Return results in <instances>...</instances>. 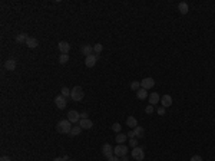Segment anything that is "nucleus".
Returning <instances> with one entry per match:
<instances>
[{
  "instance_id": "1",
  "label": "nucleus",
  "mask_w": 215,
  "mask_h": 161,
  "mask_svg": "<svg viewBox=\"0 0 215 161\" xmlns=\"http://www.w3.org/2000/svg\"><path fill=\"white\" fill-rule=\"evenodd\" d=\"M70 129H72V122L69 119H62L56 125V131L60 132V134H70Z\"/></svg>"
},
{
  "instance_id": "2",
  "label": "nucleus",
  "mask_w": 215,
  "mask_h": 161,
  "mask_svg": "<svg viewBox=\"0 0 215 161\" xmlns=\"http://www.w3.org/2000/svg\"><path fill=\"white\" fill-rule=\"evenodd\" d=\"M83 97H85V92H83V89H82V86H78V85H76L70 92V98L75 101V102H78V101H82Z\"/></svg>"
},
{
  "instance_id": "3",
  "label": "nucleus",
  "mask_w": 215,
  "mask_h": 161,
  "mask_svg": "<svg viewBox=\"0 0 215 161\" xmlns=\"http://www.w3.org/2000/svg\"><path fill=\"white\" fill-rule=\"evenodd\" d=\"M132 157L136 161H143V158H145V151H143L142 147H135V148L132 150Z\"/></svg>"
},
{
  "instance_id": "4",
  "label": "nucleus",
  "mask_w": 215,
  "mask_h": 161,
  "mask_svg": "<svg viewBox=\"0 0 215 161\" xmlns=\"http://www.w3.org/2000/svg\"><path fill=\"white\" fill-rule=\"evenodd\" d=\"M113 154L116 157H124V155L128 154V147L124 145V144H118L116 147L113 148Z\"/></svg>"
},
{
  "instance_id": "5",
  "label": "nucleus",
  "mask_w": 215,
  "mask_h": 161,
  "mask_svg": "<svg viewBox=\"0 0 215 161\" xmlns=\"http://www.w3.org/2000/svg\"><path fill=\"white\" fill-rule=\"evenodd\" d=\"M155 86V81H154V78H145L141 81V88L143 89H151V88H154Z\"/></svg>"
},
{
  "instance_id": "6",
  "label": "nucleus",
  "mask_w": 215,
  "mask_h": 161,
  "mask_svg": "<svg viewBox=\"0 0 215 161\" xmlns=\"http://www.w3.org/2000/svg\"><path fill=\"white\" fill-rule=\"evenodd\" d=\"M67 119L70 121L72 124H78L79 121H80V114H79L78 111H69L67 112Z\"/></svg>"
},
{
  "instance_id": "7",
  "label": "nucleus",
  "mask_w": 215,
  "mask_h": 161,
  "mask_svg": "<svg viewBox=\"0 0 215 161\" xmlns=\"http://www.w3.org/2000/svg\"><path fill=\"white\" fill-rule=\"evenodd\" d=\"M55 104H56V107H58L59 110H63L67 105V101H66V98L63 95H58V97L55 98Z\"/></svg>"
},
{
  "instance_id": "8",
  "label": "nucleus",
  "mask_w": 215,
  "mask_h": 161,
  "mask_svg": "<svg viewBox=\"0 0 215 161\" xmlns=\"http://www.w3.org/2000/svg\"><path fill=\"white\" fill-rule=\"evenodd\" d=\"M96 62H98V55H95V53L85 58V65L88 66V68H93V66L96 65Z\"/></svg>"
},
{
  "instance_id": "9",
  "label": "nucleus",
  "mask_w": 215,
  "mask_h": 161,
  "mask_svg": "<svg viewBox=\"0 0 215 161\" xmlns=\"http://www.w3.org/2000/svg\"><path fill=\"white\" fill-rule=\"evenodd\" d=\"M102 154L109 160L111 157H113V148H112V145H109V144H103L102 145Z\"/></svg>"
},
{
  "instance_id": "10",
  "label": "nucleus",
  "mask_w": 215,
  "mask_h": 161,
  "mask_svg": "<svg viewBox=\"0 0 215 161\" xmlns=\"http://www.w3.org/2000/svg\"><path fill=\"white\" fill-rule=\"evenodd\" d=\"M148 99H149V105H158V102H161V97H159V94L158 92H152L149 97H148Z\"/></svg>"
},
{
  "instance_id": "11",
  "label": "nucleus",
  "mask_w": 215,
  "mask_h": 161,
  "mask_svg": "<svg viewBox=\"0 0 215 161\" xmlns=\"http://www.w3.org/2000/svg\"><path fill=\"white\" fill-rule=\"evenodd\" d=\"M59 51L62 52V55H67V52L70 51V45L67 43V42H65V40H62V42H59Z\"/></svg>"
},
{
  "instance_id": "12",
  "label": "nucleus",
  "mask_w": 215,
  "mask_h": 161,
  "mask_svg": "<svg viewBox=\"0 0 215 161\" xmlns=\"http://www.w3.org/2000/svg\"><path fill=\"white\" fill-rule=\"evenodd\" d=\"M16 66H17V62H16V59H13V58H9L6 60V63H4V68H6L7 71H14Z\"/></svg>"
},
{
  "instance_id": "13",
  "label": "nucleus",
  "mask_w": 215,
  "mask_h": 161,
  "mask_svg": "<svg viewBox=\"0 0 215 161\" xmlns=\"http://www.w3.org/2000/svg\"><path fill=\"white\" fill-rule=\"evenodd\" d=\"M79 125L82 127V129H91L93 127V122H92L89 118H85V119H80L79 121Z\"/></svg>"
},
{
  "instance_id": "14",
  "label": "nucleus",
  "mask_w": 215,
  "mask_h": 161,
  "mask_svg": "<svg viewBox=\"0 0 215 161\" xmlns=\"http://www.w3.org/2000/svg\"><path fill=\"white\" fill-rule=\"evenodd\" d=\"M26 46L27 48H30V49H34V48H37L39 46V42H37V39L36 38H32V36H29L26 40Z\"/></svg>"
},
{
  "instance_id": "15",
  "label": "nucleus",
  "mask_w": 215,
  "mask_h": 161,
  "mask_svg": "<svg viewBox=\"0 0 215 161\" xmlns=\"http://www.w3.org/2000/svg\"><path fill=\"white\" fill-rule=\"evenodd\" d=\"M161 105H162L163 108L171 107V105H172V98H171L169 95H163V97H161Z\"/></svg>"
},
{
  "instance_id": "16",
  "label": "nucleus",
  "mask_w": 215,
  "mask_h": 161,
  "mask_svg": "<svg viewBox=\"0 0 215 161\" xmlns=\"http://www.w3.org/2000/svg\"><path fill=\"white\" fill-rule=\"evenodd\" d=\"M80 52H82L85 56H91V55H93V46H91V45H83L82 48H80Z\"/></svg>"
},
{
  "instance_id": "17",
  "label": "nucleus",
  "mask_w": 215,
  "mask_h": 161,
  "mask_svg": "<svg viewBox=\"0 0 215 161\" xmlns=\"http://www.w3.org/2000/svg\"><path fill=\"white\" fill-rule=\"evenodd\" d=\"M126 125H128V127H130V128L132 129H135L138 127V119L136 118H135V116H128V119H126Z\"/></svg>"
},
{
  "instance_id": "18",
  "label": "nucleus",
  "mask_w": 215,
  "mask_h": 161,
  "mask_svg": "<svg viewBox=\"0 0 215 161\" xmlns=\"http://www.w3.org/2000/svg\"><path fill=\"white\" fill-rule=\"evenodd\" d=\"M178 10L181 12V14H187V13L189 12V6H188V3H185V2H182V3H179V5H178Z\"/></svg>"
},
{
  "instance_id": "19",
  "label": "nucleus",
  "mask_w": 215,
  "mask_h": 161,
  "mask_svg": "<svg viewBox=\"0 0 215 161\" xmlns=\"http://www.w3.org/2000/svg\"><path fill=\"white\" fill-rule=\"evenodd\" d=\"M80 132H82V127H80V125H75V127H72L70 134H69V135H70V137H76V135H79Z\"/></svg>"
},
{
  "instance_id": "20",
  "label": "nucleus",
  "mask_w": 215,
  "mask_h": 161,
  "mask_svg": "<svg viewBox=\"0 0 215 161\" xmlns=\"http://www.w3.org/2000/svg\"><path fill=\"white\" fill-rule=\"evenodd\" d=\"M133 132H135V138H143V135H145V129L142 127H136L133 129Z\"/></svg>"
},
{
  "instance_id": "21",
  "label": "nucleus",
  "mask_w": 215,
  "mask_h": 161,
  "mask_svg": "<svg viewBox=\"0 0 215 161\" xmlns=\"http://www.w3.org/2000/svg\"><path fill=\"white\" fill-rule=\"evenodd\" d=\"M27 38H29V36H27L26 33H19V35L16 36V42H17V43H26Z\"/></svg>"
},
{
  "instance_id": "22",
  "label": "nucleus",
  "mask_w": 215,
  "mask_h": 161,
  "mask_svg": "<svg viewBox=\"0 0 215 161\" xmlns=\"http://www.w3.org/2000/svg\"><path fill=\"white\" fill-rule=\"evenodd\" d=\"M126 134H122V132H119V134H118L116 135V138H115V140H116V142L118 144H124L125 141H126Z\"/></svg>"
},
{
  "instance_id": "23",
  "label": "nucleus",
  "mask_w": 215,
  "mask_h": 161,
  "mask_svg": "<svg viewBox=\"0 0 215 161\" xmlns=\"http://www.w3.org/2000/svg\"><path fill=\"white\" fill-rule=\"evenodd\" d=\"M136 97H138V99H145V98H146V89H143V88L138 89L136 91Z\"/></svg>"
},
{
  "instance_id": "24",
  "label": "nucleus",
  "mask_w": 215,
  "mask_h": 161,
  "mask_svg": "<svg viewBox=\"0 0 215 161\" xmlns=\"http://www.w3.org/2000/svg\"><path fill=\"white\" fill-rule=\"evenodd\" d=\"M102 51H103V46L100 45V43H96V45L93 46V53H95V55H99Z\"/></svg>"
},
{
  "instance_id": "25",
  "label": "nucleus",
  "mask_w": 215,
  "mask_h": 161,
  "mask_svg": "<svg viewBox=\"0 0 215 161\" xmlns=\"http://www.w3.org/2000/svg\"><path fill=\"white\" fill-rule=\"evenodd\" d=\"M130 89L135 91V92H136L138 89H141V82H136V81H133V82L130 84Z\"/></svg>"
},
{
  "instance_id": "26",
  "label": "nucleus",
  "mask_w": 215,
  "mask_h": 161,
  "mask_svg": "<svg viewBox=\"0 0 215 161\" xmlns=\"http://www.w3.org/2000/svg\"><path fill=\"white\" fill-rule=\"evenodd\" d=\"M60 92H62L60 95H63V97H65V98H67V97H70V92H72V91L69 89V88H66V86H63V88H62V91H60Z\"/></svg>"
},
{
  "instance_id": "27",
  "label": "nucleus",
  "mask_w": 215,
  "mask_h": 161,
  "mask_svg": "<svg viewBox=\"0 0 215 161\" xmlns=\"http://www.w3.org/2000/svg\"><path fill=\"white\" fill-rule=\"evenodd\" d=\"M67 60H69V55H60V56H59V62L62 65L67 63Z\"/></svg>"
},
{
  "instance_id": "28",
  "label": "nucleus",
  "mask_w": 215,
  "mask_h": 161,
  "mask_svg": "<svg viewBox=\"0 0 215 161\" xmlns=\"http://www.w3.org/2000/svg\"><path fill=\"white\" fill-rule=\"evenodd\" d=\"M121 129H122V127H121V124L119 122H115L113 125H112V131H113V132H118V134H119Z\"/></svg>"
},
{
  "instance_id": "29",
  "label": "nucleus",
  "mask_w": 215,
  "mask_h": 161,
  "mask_svg": "<svg viewBox=\"0 0 215 161\" xmlns=\"http://www.w3.org/2000/svg\"><path fill=\"white\" fill-rule=\"evenodd\" d=\"M129 144H130V147H138V140L136 138H129Z\"/></svg>"
},
{
  "instance_id": "30",
  "label": "nucleus",
  "mask_w": 215,
  "mask_h": 161,
  "mask_svg": "<svg viewBox=\"0 0 215 161\" xmlns=\"http://www.w3.org/2000/svg\"><path fill=\"white\" fill-rule=\"evenodd\" d=\"M165 110H166V108H163V107H158L157 108L158 115H165Z\"/></svg>"
},
{
  "instance_id": "31",
  "label": "nucleus",
  "mask_w": 215,
  "mask_h": 161,
  "mask_svg": "<svg viewBox=\"0 0 215 161\" xmlns=\"http://www.w3.org/2000/svg\"><path fill=\"white\" fill-rule=\"evenodd\" d=\"M145 112H146V114H152V112H154V105H148V107L145 108Z\"/></svg>"
},
{
  "instance_id": "32",
  "label": "nucleus",
  "mask_w": 215,
  "mask_h": 161,
  "mask_svg": "<svg viewBox=\"0 0 215 161\" xmlns=\"http://www.w3.org/2000/svg\"><path fill=\"white\" fill-rule=\"evenodd\" d=\"M189 161H202V157L201 155H192Z\"/></svg>"
},
{
  "instance_id": "33",
  "label": "nucleus",
  "mask_w": 215,
  "mask_h": 161,
  "mask_svg": "<svg viewBox=\"0 0 215 161\" xmlns=\"http://www.w3.org/2000/svg\"><path fill=\"white\" fill-rule=\"evenodd\" d=\"M126 135L129 137V138H135V132H133V129H130V131L128 132V134H126Z\"/></svg>"
},
{
  "instance_id": "34",
  "label": "nucleus",
  "mask_w": 215,
  "mask_h": 161,
  "mask_svg": "<svg viewBox=\"0 0 215 161\" xmlns=\"http://www.w3.org/2000/svg\"><path fill=\"white\" fill-rule=\"evenodd\" d=\"M0 161H12V160H10V157H7V155H3V157L0 158Z\"/></svg>"
},
{
  "instance_id": "35",
  "label": "nucleus",
  "mask_w": 215,
  "mask_h": 161,
  "mask_svg": "<svg viewBox=\"0 0 215 161\" xmlns=\"http://www.w3.org/2000/svg\"><path fill=\"white\" fill-rule=\"evenodd\" d=\"M109 161H121V160L118 158L116 155H113V157H111V158H109Z\"/></svg>"
},
{
  "instance_id": "36",
  "label": "nucleus",
  "mask_w": 215,
  "mask_h": 161,
  "mask_svg": "<svg viewBox=\"0 0 215 161\" xmlns=\"http://www.w3.org/2000/svg\"><path fill=\"white\" fill-rule=\"evenodd\" d=\"M85 118H88V114H86V112H82V114H80V119H85Z\"/></svg>"
},
{
  "instance_id": "37",
  "label": "nucleus",
  "mask_w": 215,
  "mask_h": 161,
  "mask_svg": "<svg viewBox=\"0 0 215 161\" xmlns=\"http://www.w3.org/2000/svg\"><path fill=\"white\" fill-rule=\"evenodd\" d=\"M53 161H65V160H63L62 157H58V158H55V160H53Z\"/></svg>"
},
{
  "instance_id": "38",
  "label": "nucleus",
  "mask_w": 215,
  "mask_h": 161,
  "mask_svg": "<svg viewBox=\"0 0 215 161\" xmlns=\"http://www.w3.org/2000/svg\"><path fill=\"white\" fill-rule=\"evenodd\" d=\"M121 161H128V157H126V155H124V157L121 158Z\"/></svg>"
},
{
  "instance_id": "39",
  "label": "nucleus",
  "mask_w": 215,
  "mask_h": 161,
  "mask_svg": "<svg viewBox=\"0 0 215 161\" xmlns=\"http://www.w3.org/2000/svg\"><path fill=\"white\" fill-rule=\"evenodd\" d=\"M67 161H73V160H67Z\"/></svg>"
}]
</instances>
